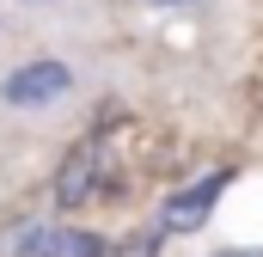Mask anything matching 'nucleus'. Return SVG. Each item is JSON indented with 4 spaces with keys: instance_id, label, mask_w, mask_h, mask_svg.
Wrapping results in <instances>:
<instances>
[{
    "instance_id": "obj_1",
    "label": "nucleus",
    "mask_w": 263,
    "mask_h": 257,
    "mask_svg": "<svg viewBox=\"0 0 263 257\" xmlns=\"http://www.w3.org/2000/svg\"><path fill=\"white\" fill-rule=\"evenodd\" d=\"M73 92V67L55 62V56H37V62H18L6 80H0V98L12 111H49Z\"/></svg>"
},
{
    "instance_id": "obj_2",
    "label": "nucleus",
    "mask_w": 263,
    "mask_h": 257,
    "mask_svg": "<svg viewBox=\"0 0 263 257\" xmlns=\"http://www.w3.org/2000/svg\"><path fill=\"white\" fill-rule=\"evenodd\" d=\"M6 257H110V239L67 221H31L6 239Z\"/></svg>"
},
{
    "instance_id": "obj_3",
    "label": "nucleus",
    "mask_w": 263,
    "mask_h": 257,
    "mask_svg": "<svg viewBox=\"0 0 263 257\" xmlns=\"http://www.w3.org/2000/svg\"><path fill=\"white\" fill-rule=\"evenodd\" d=\"M227 184H233V172H208L190 190H172L165 208H159V239H165V233H196V227H208V214H214V202L227 196Z\"/></svg>"
},
{
    "instance_id": "obj_4",
    "label": "nucleus",
    "mask_w": 263,
    "mask_h": 257,
    "mask_svg": "<svg viewBox=\"0 0 263 257\" xmlns=\"http://www.w3.org/2000/svg\"><path fill=\"white\" fill-rule=\"evenodd\" d=\"M98 184H104V147H98V141H86V147H73V153H67L62 178H55V202H62V208H80Z\"/></svg>"
},
{
    "instance_id": "obj_5",
    "label": "nucleus",
    "mask_w": 263,
    "mask_h": 257,
    "mask_svg": "<svg viewBox=\"0 0 263 257\" xmlns=\"http://www.w3.org/2000/svg\"><path fill=\"white\" fill-rule=\"evenodd\" d=\"M110 257H159V233H135L123 245H110Z\"/></svg>"
},
{
    "instance_id": "obj_6",
    "label": "nucleus",
    "mask_w": 263,
    "mask_h": 257,
    "mask_svg": "<svg viewBox=\"0 0 263 257\" xmlns=\"http://www.w3.org/2000/svg\"><path fill=\"white\" fill-rule=\"evenodd\" d=\"M220 257H263V251H220Z\"/></svg>"
}]
</instances>
